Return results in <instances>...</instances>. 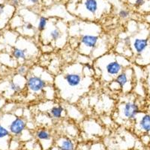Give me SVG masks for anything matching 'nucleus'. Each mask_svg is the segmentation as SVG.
Listing matches in <instances>:
<instances>
[{
  "label": "nucleus",
  "mask_w": 150,
  "mask_h": 150,
  "mask_svg": "<svg viewBox=\"0 0 150 150\" xmlns=\"http://www.w3.org/2000/svg\"><path fill=\"white\" fill-rule=\"evenodd\" d=\"M83 67L79 62L70 64L54 77L53 83L57 93L70 104L76 102L92 84V77L84 75Z\"/></svg>",
  "instance_id": "nucleus-1"
},
{
  "label": "nucleus",
  "mask_w": 150,
  "mask_h": 150,
  "mask_svg": "<svg viewBox=\"0 0 150 150\" xmlns=\"http://www.w3.org/2000/svg\"><path fill=\"white\" fill-rule=\"evenodd\" d=\"M93 66L95 75H98L104 81L110 83L125 68L131 67V61L122 55L111 52L95 59Z\"/></svg>",
  "instance_id": "nucleus-2"
},
{
  "label": "nucleus",
  "mask_w": 150,
  "mask_h": 150,
  "mask_svg": "<svg viewBox=\"0 0 150 150\" xmlns=\"http://www.w3.org/2000/svg\"><path fill=\"white\" fill-rule=\"evenodd\" d=\"M150 32L141 30L131 37V48L135 57V64L140 66H147L150 64Z\"/></svg>",
  "instance_id": "nucleus-3"
},
{
  "label": "nucleus",
  "mask_w": 150,
  "mask_h": 150,
  "mask_svg": "<svg viewBox=\"0 0 150 150\" xmlns=\"http://www.w3.org/2000/svg\"><path fill=\"white\" fill-rule=\"evenodd\" d=\"M138 101L134 95L125 94V98L120 100L116 108L115 120L119 122H134L141 112Z\"/></svg>",
  "instance_id": "nucleus-4"
},
{
  "label": "nucleus",
  "mask_w": 150,
  "mask_h": 150,
  "mask_svg": "<svg viewBox=\"0 0 150 150\" xmlns=\"http://www.w3.org/2000/svg\"><path fill=\"white\" fill-rule=\"evenodd\" d=\"M50 74L41 68V72L39 74H30L26 77V85L27 89L32 94H35L36 96L44 94L45 89L49 85L47 76H50Z\"/></svg>",
  "instance_id": "nucleus-5"
},
{
  "label": "nucleus",
  "mask_w": 150,
  "mask_h": 150,
  "mask_svg": "<svg viewBox=\"0 0 150 150\" xmlns=\"http://www.w3.org/2000/svg\"><path fill=\"white\" fill-rule=\"evenodd\" d=\"M101 33H92L89 32L79 34L78 51L80 54L90 56L100 41Z\"/></svg>",
  "instance_id": "nucleus-6"
},
{
  "label": "nucleus",
  "mask_w": 150,
  "mask_h": 150,
  "mask_svg": "<svg viewBox=\"0 0 150 150\" xmlns=\"http://www.w3.org/2000/svg\"><path fill=\"white\" fill-rule=\"evenodd\" d=\"M134 79L133 68L128 67L117 75V77L113 80V82L123 94H128L134 89L135 85L134 83Z\"/></svg>",
  "instance_id": "nucleus-7"
},
{
  "label": "nucleus",
  "mask_w": 150,
  "mask_h": 150,
  "mask_svg": "<svg viewBox=\"0 0 150 150\" xmlns=\"http://www.w3.org/2000/svg\"><path fill=\"white\" fill-rule=\"evenodd\" d=\"M41 34L43 36L42 41L45 44L52 45L53 43H54L55 45H61V46L62 45L65 44V42H63L62 40L65 39V37L68 36V33H64L61 28L59 27L57 25L50 28L49 30L46 29Z\"/></svg>",
  "instance_id": "nucleus-8"
},
{
  "label": "nucleus",
  "mask_w": 150,
  "mask_h": 150,
  "mask_svg": "<svg viewBox=\"0 0 150 150\" xmlns=\"http://www.w3.org/2000/svg\"><path fill=\"white\" fill-rule=\"evenodd\" d=\"M134 128L141 135L150 134V112H141L134 122Z\"/></svg>",
  "instance_id": "nucleus-9"
},
{
  "label": "nucleus",
  "mask_w": 150,
  "mask_h": 150,
  "mask_svg": "<svg viewBox=\"0 0 150 150\" xmlns=\"http://www.w3.org/2000/svg\"><path fill=\"white\" fill-rule=\"evenodd\" d=\"M35 137L38 142L41 144V147L45 149V147H47L46 145H47L50 148L52 143L53 142V134L51 131L46 128H41L36 130L35 132Z\"/></svg>",
  "instance_id": "nucleus-10"
},
{
  "label": "nucleus",
  "mask_w": 150,
  "mask_h": 150,
  "mask_svg": "<svg viewBox=\"0 0 150 150\" xmlns=\"http://www.w3.org/2000/svg\"><path fill=\"white\" fill-rule=\"evenodd\" d=\"M45 113H47L53 121H59L67 116L65 107L59 104L52 105L50 108L47 110Z\"/></svg>",
  "instance_id": "nucleus-11"
},
{
  "label": "nucleus",
  "mask_w": 150,
  "mask_h": 150,
  "mask_svg": "<svg viewBox=\"0 0 150 150\" xmlns=\"http://www.w3.org/2000/svg\"><path fill=\"white\" fill-rule=\"evenodd\" d=\"M26 121L21 117H16L9 125L8 130L14 135H21L26 128Z\"/></svg>",
  "instance_id": "nucleus-12"
},
{
  "label": "nucleus",
  "mask_w": 150,
  "mask_h": 150,
  "mask_svg": "<svg viewBox=\"0 0 150 150\" xmlns=\"http://www.w3.org/2000/svg\"><path fill=\"white\" fill-rule=\"evenodd\" d=\"M56 148L59 150H75L76 145L71 137L67 136L60 137L56 140Z\"/></svg>",
  "instance_id": "nucleus-13"
},
{
  "label": "nucleus",
  "mask_w": 150,
  "mask_h": 150,
  "mask_svg": "<svg viewBox=\"0 0 150 150\" xmlns=\"http://www.w3.org/2000/svg\"><path fill=\"white\" fill-rule=\"evenodd\" d=\"M68 105V106H67L65 108V110H66L67 116H69V118L74 120H80L83 118V115L82 112L80 111V109L77 108V107L71 104H69Z\"/></svg>",
  "instance_id": "nucleus-14"
},
{
  "label": "nucleus",
  "mask_w": 150,
  "mask_h": 150,
  "mask_svg": "<svg viewBox=\"0 0 150 150\" xmlns=\"http://www.w3.org/2000/svg\"><path fill=\"white\" fill-rule=\"evenodd\" d=\"M83 7L88 14L95 16L98 11V0H85L83 2Z\"/></svg>",
  "instance_id": "nucleus-15"
},
{
  "label": "nucleus",
  "mask_w": 150,
  "mask_h": 150,
  "mask_svg": "<svg viewBox=\"0 0 150 150\" xmlns=\"http://www.w3.org/2000/svg\"><path fill=\"white\" fill-rule=\"evenodd\" d=\"M12 56H14L16 59H23L26 60L28 56V49L27 48H18V47H14L12 50Z\"/></svg>",
  "instance_id": "nucleus-16"
},
{
  "label": "nucleus",
  "mask_w": 150,
  "mask_h": 150,
  "mask_svg": "<svg viewBox=\"0 0 150 150\" xmlns=\"http://www.w3.org/2000/svg\"><path fill=\"white\" fill-rule=\"evenodd\" d=\"M48 26V18L45 17V16H41L38 19V21L37 26H36V29L38 33H42L43 32H45L47 29Z\"/></svg>",
  "instance_id": "nucleus-17"
},
{
  "label": "nucleus",
  "mask_w": 150,
  "mask_h": 150,
  "mask_svg": "<svg viewBox=\"0 0 150 150\" xmlns=\"http://www.w3.org/2000/svg\"><path fill=\"white\" fill-rule=\"evenodd\" d=\"M9 87H10V89L14 92H20L21 91V89H22V87L19 85L18 83L14 82V81H11Z\"/></svg>",
  "instance_id": "nucleus-18"
},
{
  "label": "nucleus",
  "mask_w": 150,
  "mask_h": 150,
  "mask_svg": "<svg viewBox=\"0 0 150 150\" xmlns=\"http://www.w3.org/2000/svg\"><path fill=\"white\" fill-rule=\"evenodd\" d=\"M28 71H29V68L26 65H21L17 68V73H18V74L21 75V76H24L25 74H27Z\"/></svg>",
  "instance_id": "nucleus-19"
},
{
  "label": "nucleus",
  "mask_w": 150,
  "mask_h": 150,
  "mask_svg": "<svg viewBox=\"0 0 150 150\" xmlns=\"http://www.w3.org/2000/svg\"><path fill=\"white\" fill-rule=\"evenodd\" d=\"M118 15L121 19L125 20L130 17V11L127 9H121L118 13Z\"/></svg>",
  "instance_id": "nucleus-20"
},
{
  "label": "nucleus",
  "mask_w": 150,
  "mask_h": 150,
  "mask_svg": "<svg viewBox=\"0 0 150 150\" xmlns=\"http://www.w3.org/2000/svg\"><path fill=\"white\" fill-rule=\"evenodd\" d=\"M10 134V131L9 130L6 129L5 127H3L2 125H0V139L6 137Z\"/></svg>",
  "instance_id": "nucleus-21"
},
{
  "label": "nucleus",
  "mask_w": 150,
  "mask_h": 150,
  "mask_svg": "<svg viewBox=\"0 0 150 150\" xmlns=\"http://www.w3.org/2000/svg\"><path fill=\"white\" fill-rule=\"evenodd\" d=\"M23 29L27 31H32L35 29V26H33V24H32L31 23H26L23 25Z\"/></svg>",
  "instance_id": "nucleus-22"
},
{
  "label": "nucleus",
  "mask_w": 150,
  "mask_h": 150,
  "mask_svg": "<svg viewBox=\"0 0 150 150\" xmlns=\"http://www.w3.org/2000/svg\"><path fill=\"white\" fill-rule=\"evenodd\" d=\"M146 0H135L134 5L137 8H140L145 4Z\"/></svg>",
  "instance_id": "nucleus-23"
},
{
  "label": "nucleus",
  "mask_w": 150,
  "mask_h": 150,
  "mask_svg": "<svg viewBox=\"0 0 150 150\" xmlns=\"http://www.w3.org/2000/svg\"><path fill=\"white\" fill-rule=\"evenodd\" d=\"M146 80H150V64L146 66Z\"/></svg>",
  "instance_id": "nucleus-24"
},
{
  "label": "nucleus",
  "mask_w": 150,
  "mask_h": 150,
  "mask_svg": "<svg viewBox=\"0 0 150 150\" xmlns=\"http://www.w3.org/2000/svg\"><path fill=\"white\" fill-rule=\"evenodd\" d=\"M11 3L13 6L17 7L19 5V3H20V0H11Z\"/></svg>",
  "instance_id": "nucleus-25"
},
{
  "label": "nucleus",
  "mask_w": 150,
  "mask_h": 150,
  "mask_svg": "<svg viewBox=\"0 0 150 150\" xmlns=\"http://www.w3.org/2000/svg\"><path fill=\"white\" fill-rule=\"evenodd\" d=\"M146 89H147V93L149 94V96L150 97V80H146Z\"/></svg>",
  "instance_id": "nucleus-26"
},
{
  "label": "nucleus",
  "mask_w": 150,
  "mask_h": 150,
  "mask_svg": "<svg viewBox=\"0 0 150 150\" xmlns=\"http://www.w3.org/2000/svg\"><path fill=\"white\" fill-rule=\"evenodd\" d=\"M4 12V5L3 4H0V15Z\"/></svg>",
  "instance_id": "nucleus-27"
},
{
  "label": "nucleus",
  "mask_w": 150,
  "mask_h": 150,
  "mask_svg": "<svg viewBox=\"0 0 150 150\" xmlns=\"http://www.w3.org/2000/svg\"><path fill=\"white\" fill-rule=\"evenodd\" d=\"M29 2L32 4H38L39 2V0H29Z\"/></svg>",
  "instance_id": "nucleus-28"
},
{
  "label": "nucleus",
  "mask_w": 150,
  "mask_h": 150,
  "mask_svg": "<svg viewBox=\"0 0 150 150\" xmlns=\"http://www.w3.org/2000/svg\"><path fill=\"white\" fill-rule=\"evenodd\" d=\"M1 36H2V35H1V34H0V38H1Z\"/></svg>",
  "instance_id": "nucleus-29"
}]
</instances>
